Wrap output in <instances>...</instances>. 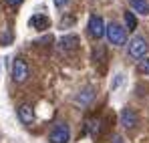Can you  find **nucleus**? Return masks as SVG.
<instances>
[{"label": "nucleus", "instance_id": "1", "mask_svg": "<svg viewBox=\"0 0 149 143\" xmlns=\"http://www.w3.org/2000/svg\"><path fill=\"white\" fill-rule=\"evenodd\" d=\"M105 34H107V38H109V43L113 47H123L127 43V28L121 26L119 22H109Z\"/></svg>", "mask_w": 149, "mask_h": 143}, {"label": "nucleus", "instance_id": "2", "mask_svg": "<svg viewBox=\"0 0 149 143\" xmlns=\"http://www.w3.org/2000/svg\"><path fill=\"white\" fill-rule=\"evenodd\" d=\"M147 50H149V45H147V40H145L143 36H133V38L129 40V45H127V52H129V57L135 59V61L145 59Z\"/></svg>", "mask_w": 149, "mask_h": 143}, {"label": "nucleus", "instance_id": "3", "mask_svg": "<svg viewBox=\"0 0 149 143\" xmlns=\"http://www.w3.org/2000/svg\"><path fill=\"white\" fill-rule=\"evenodd\" d=\"M49 141L50 143H69L71 141V129H69V125L63 123V121H58V123L50 129Z\"/></svg>", "mask_w": 149, "mask_h": 143}, {"label": "nucleus", "instance_id": "4", "mask_svg": "<svg viewBox=\"0 0 149 143\" xmlns=\"http://www.w3.org/2000/svg\"><path fill=\"white\" fill-rule=\"evenodd\" d=\"M28 75H30V69H28L26 61L14 59V61H12V81L18 83V85H20V83H26Z\"/></svg>", "mask_w": 149, "mask_h": 143}, {"label": "nucleus", "instance_id": "5", "mask_svg": "<svg viewBox=\"0 0 149 143\" xmlns=\"http://www.w3.org/2000/svg\"><path fill=\"white\" fill-rule=\"evenodd\" d=\"M87 28H89V34H91L93 38H97V40H99L101 36H105V30H107L105 20L101 18L99 14H91V16H89V24H87Z\"/></svg>", "mask_w": 149, "mask_h": 143}, {"label": "nucleus", "instance_id": "6", "mask_svg": "<svg viewBox=\"0 0 149 143\" xmlns=\"http://www.w3.org/2000/svg\"><path fill=\"white\" fill-rule=\"evenodd\" d=\"M79 36L77 34H67V36H63L61 40H58V50L61 52H65V54H71L74 52L77 48H79Z\"/></svg>", "mask_w": 149, "mask_h": 143}, {"label": "nucleus", "instance_id": "7", "mask_svg": "<svg viewBox=\"0 0 149 143\" xmlns=\"http://www.w3.org/2000/svg\"><path fill=\"white\" fill-rule=\"evenodd\" d=\"M121 125H123L125 129H135L137 127V123H139V117H137V113L131 109V107H125L123 111H121Z\"/></svg>", "mask_w": 149, "mask_h": 143}, {"label": "nucleus", "instance_id": "8", "mask_svg": "<svg viewBox=\"0 0 149 143\" xmlns=\"http://www.w3.org/2000/svg\"><path fill=\"white\" fill-rule=\"evenodd\" d=\"M28 24H30L34 30H38V32H42V30L50 28V20H49L47 14H32L30 20H28Z\"/></svg>", "mask_w": 149, "mask_h": 143}, {"label": "nucleus", "instance_id": "9", "mask_svg": "<svg viewBox=\"0 0 149 143\" xmlns=\"http://www.w3.org/2000/svg\"><path fill=\"white\" fill-rule=\"evenodd\" d=\"M16 113H18V119L22 121L24 125H30V123L34 121V109H32V105H28V103H22Z\"/></svg>", "mask_w": 149, "mask_h": 143}, {"label": "nucleus", "instance_id": "10", "mask_svg": "<svg viewBox=\"0 0 149 143\" xmlns=\"http://www.w3.org/2000/svg\"><path fill=\"white\" fill-rule=\"evenodd\" d=\"M95 99V91H93V87H85L83 91H79V95L74 97V103H79V105H89L91 101Z\"/></svg>", "mask_w": 149, "mask_h": 143}, {"label": "nucleus", "instance_id": "11", "mask_svg": "<svg viewBox=\"0 0 149 143\" xmlns=\"http://www.w3.org/2000/svg\"><path fill=\"white\" fill-rule=\"evenodd\" d=\"M129 4H131L133 12H139V14H143V16L149 14V2L147 0H129Z\"/></svg>", "mask_w": 149, "mask_h": 143}, {"label": "nucleus", "instance_id": "12", "mask_svg": "<svg viewBox=\"0 0 149 143\" xmlns=\"http://www.w3.org/2000/svg\"><path fill=\"white\" fill-rule=\"evenodd\" d=\"M99 131H101V119H89L87 121V133H89V135L97 137Z\"/></svg>", "mask_w": 149, "mask_h": 143}, {"label": "nucleus", "instance_id": "13", "mask_svg": "<svg viewBox=\"0 0 149 143\" xmlns=\"http://www.w3.org/2000/svg\"><path fill=\"white\" fill-rule=\"evenodd\" d=\"M123 16H125V24H127V28H129V30H135V28H137V18H135V14L127 10Z\"/></svg>", "mask_w": 149, "mask_h": 143}, {"label": "nucleus", "instance_id": "14", "mask_svg": "<svg viewBox=\"0 0 149 143\" xmlns=\"http://www.w3.org/2000/svg\"><path fill=\"white\" fill-rule=\"evenodd\" d=\"M137 71L141 73V75H149V57L141 59V61L137 63Z\"/></svg>", "mask_w": 149, "mask_h": 143}, {"label": "nucleus", "instance_id": "15", "mask_svg": "<svg viewBox=\"0 0 149 143\" xmlns=\"http://www.w3.org/2000/svg\"><path fill=\"white\" fill-rule=\"evenodd\" d=\"M4 2H6L8 6H12V8H16V6H20V4H22L24 0H4Z\"/></svg>", "mask_w": 149, "mask_h": 143}, {"label": "nucleus", "instance_id": "16", "mask_svg": "<svg viewBox=\"0 0 149 143\" xmlns=\"http://www.w3.org/2000/svg\"><path fill=\"white\" fill-rule=\"evenodd\" d=\"M52 2H54V6H56V8H65V6L69 4V0H52Z\"/></svg>", "mask_w": 149, "mask_h": 143}, {"label": "nucleus", "instance_id": "17", "mask_svg": "<svg viewBox=\"0 0 149 143\" xmlns=\"http://www.w3.org/2000/svg\"><path fill=\"white\" fill-rule=\"evenodd\" d=\"M121 83H123V75H117V79H115V83H113V89H115V87H119Z\"/></svg>", "mask_w": 149, "mask_h": 143}, {"label": "nucleus", "instance_id": "18", "mask_svg": "<svg viewBox=\"0 0 149 143\" xmlns=\"http://www.w3.org/2000/svg\"><path fill=\"white\" fill-rule=\"evenodd\" d=\"M111 143H123V137L121 135H113L111 137Z\"/></svg>", "mask_w": 149, "mask_h": 143}]
</instances>
